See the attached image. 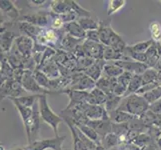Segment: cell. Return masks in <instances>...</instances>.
<instances>
[{
	"label": "cell",
	"instance_id": "obj_36",
	"mask_svg": "<svg viewBox=\"0 0 161 150\" xmlns=\"http://www.w3.org/2000/svg\"><path fill=\"white\" fill-rule=\"evenodd\" d=\"M119 150H141V149L135 146L134 144L128 143V144H123V145H121Z\"/></svg>",
	"mask_w": 161,
	"mask_h": 150
},
{
	"label": "cell",
	"instance_id": "obj_23",
	"mask_svg": "<svg viewBox=\"0 0 161 150\" xmlns=\"http://www.w3.org/2000/svg\"><path fill=\"white\" fill-rule=\"evenodd\" d=\"M101 145L105 148V149H111L115 146L119 145V139L118 136L114 134L113 132L109 133L106 136H105L103 139L101 140Z\"/></svg>",
	"mask_w": 161,
	"mask_h": 150
},
{
	"label": "cell",
	"instance_id": "obj_21",
	"mask_svg": "<svg viewBox=\"0 0 161 150\" xmlns=\"http://www.w3.org/2000/svg\"><path fill=\"white\" fill-rule=\"evenodd\" d=\"M78 23L81 26V28L85 32L91 31V30H98L99 28V22L94 20L90 17H81L78 20Z\"/></svg>",
	"mask_w": 161,
	"mask_h": 150
},
{
	"label": "cell",
	"instance_id": "obj_39",
	"mask_svg": "<svg viewBox=\"0 0 161 150\" xmlns=\"http://www.w3.org/2000/svg\"><path fill=\"white\" fill-rule=\"evenodd\" d=\"M156 83L161 86V71L158 72V75H157V78H156Z\"/></svg>",
	"mask_w": 161,
	"mask_h": 150
},
{
	"label": "cell",
	"instance_id": "obj_14",
	"mask_svg": "<svg viewBox=\"0 0 161 150\" xmlns=\"http://www.w3.org/2000/svg\"><path fill=\"white\" fill-rule=\"evenodd\" d=\"M145 54H146V58H147L146 65L149 68H154L161 56L158 51L156 42H153V44L150 46V48L147 50V52Z\"/></svg>",
	"mask_w": 161,
	"mask_h": 150
},
{
	"label": "cell",
	"instance_id": "obj_3",
	"mask_svg": "<svg viewBox=\"0 0 161 150\" xmlns=\"http://www.w3.org/2000/svg\"><path fill=\"white\" fill-rule=\"evenodd\" d=\"M65 139V136L55 137L53 139H45L40 141H34L26 148V150H45L51 148L53 150H61V146Z\"/></svg>",
	"mask_w": 161,
	"mask_h": 150
},
{
	"label": "cell",
	"instance_id": "obj_28",
	"mask_svg": "<svg viewBox=\"0 0 161 150\" xmlns=\"http://www.w3.org/2000/svg\"><path fill=\"white\" fill-rule=\"evenodd\" d=\"M126 3L125 0H110L107 7V15H112L120 10Z\"/></svg>",
	"mask_w": 161,
	"mask_h": 150
},
{
	"label": "cell",
	"instance_id": "obj_26",
	"mask_svg": "<svg viewBox=\"0 0 161 150\" xmlns=\"http://www.w3.org/2000/svg\"><path fill=\"white\" fill-rule=\"evenodd\" d=\"M0 9L4 11L7 15H9L10 18H16L18 17V10L14 7L12 2L10 1H0Z\"/></svg>",
	"mask_w": 161,
	"mask_h": 150
},
{
	"label": "cell",
	"instance_id": "obj_25",
	"mask_svg": "<svg viewBox=\"0 0 161 150\" xmlns=\"http://www.w3.org/2000/svg\"><path fill=\"white\" fill-rule=\"evenodd\" d=\"M153 40H147V41H142L139 43H136L133 46H126V48L130 50L132 52H137V53H146L147 50L150 48V46L153 44Z\"/></svg>",
	"mask_w": 161,
	"mask_h": 150
},
{
	"label": "cell",
	"instance_id": "obj_10",
	"mask_svg": "<svg viewBox=\"0 0 161 150\" xmlns=\"http://www.w3.org/2000/svg\"><path fill=\"white\" fill-rule=\"evenodd\" d=\"M116 84H117V78H110L102 75L96 82V87L103 91L106 95H109V94H113Z\"/></svg>",
	"mask_w": 161,
	"mask_h": 150
},
{
	"label": "cell",
	"instance_id": "obj_12",
	"mask_svg": "<svg viewBox=\"0 0 161 150\" xmlns=\"http://www.w3.org/2000/svg\"><path fill=\"white\" fill-rule=\"evenodd\" d=\"M109 118L111 119L112 123H117V124H124V123H129L131 120H133L134 117L133 115L124 112V111L121 110H115L114 112L109 114Z\"/></svg>",
	"mask_w": 161,
	"mask_h": 150
},
{
	"label": "cell",
	"instance_id": "obj_37",
	"mask_svg": "<svg viewBox=\"0 0 161 150\" xmlns=\"http://www.w3.org/2000/svg\"><path fill=\"white\" fill-rule=\"evenodd\" d=\"M62 25H63V21L61 20V18H55V19L53 20V23H52L53 28L59 29L60 27H62Z\"/></svg>",
	"mask_w": 161,
	"mask_h": 150
},
{
	"label": "cell",
	"instance_id": "obj_17",
	"mask_svg": "<svg viewBox=\"0 0 161 150\" xmlns=\"http://www.w3.org/2000/svg\"><path fill=\"white\" fill-rule=\"evenodd\" d=\"M123 72L124 70L115 63H106L103 68L102 75L110 77V78H118L121 74H123Z\"/></svg>",
	"mask_w": 161,
	"mask_h": 150
},
{
	"label": "cell",
	"instance_id": "obj_18",
	"mask_svg": "<svg viewBox=\"0 0 161 150\" xmlns=\"http://www.w3.org/2000/svg\"><path fill=\"white\" fill-rule=\"evenodd\" d=\"M121 101H122V97L116 96L114 94H109V95H107V99H106V102L104 104V107L108 112V114L114 112L115 110H117Z\"/></svg>",
	"mask_w": 161,
	"mask_h": 150
},
{
	"label": "cell",
	"instance_id": "obj_11",
	"mask_svg": "<svg viewBox=\"0 0 161 150\" xmlns=\"http://www.w3.org/2000/svg\"><path fill=\"white\" fill-rule=\"evenodd\" d=\"M107 95L100 89L95 87L90 92H88V96L86 98V103L89 105H102L104 106L106 102Z\"/></svg>",
	"mask_w": 161,
	"mask_h": 150
},
{
	"label": "cell",
	"instance_id": "obj_19",
	"mask_svg": "<svg viewBox=\"0 0 161 150\" xmlns=\"http://www.w3.org/2000/svg\"><path fill=\"white\" fill-rule=\"evenodd\" d=\"M66 31L71 37L75 38H84L86 37V32L81 28L78 22H70L66 25Z\"/></svg>",
	"mask_w": 161,
	"mask_h": 150
},
{
	"label": "cell",
	"instance_id": "obj_30",
	"mask_svg": "<svg viewBox=\"0 0 161 150\" xmlns=\"http://www.w3.org/2000/svg\"><path fill=\"white\" fill-rule=\"evenodd\" d=\"M149 30L151 33L152 40L154 42H159L161 40V24L157 21H154L149 26Z\"/></svg>",
	"mask_w": 161,
	"mask_h": 150
},
{
	"label": "cell",
	"instance_id": "obj_35",
	"mask_svg": "<svg viewBox=\"0 0 161 150\" xmlns=\"http://www.w3.org/2000/svg\"><path fill=\"white\" fill-rule=\"evenodd\" d=\"M44 37H45V39L47 41L51 42V41H54L55 39H56V34H55V32L53 30H47Z\"/></svg>",
	"mask_w": 161,
	"mask_h": 150
},
{
	"label": "cell",
	"instance_id": "obj_20",
	"mask_svg": "<svg viewBox=\"0 0 161 150\" xmlns=\"http://www.w3.org/2000/svg\"><path fill=\"white\" fill-rule=\"evenodd\" d=\"M142 86H143V81L141 75H133L130 79L125 96H128V94L129 95L130 94H136Z\"/></svg>",
	"mask_w": 161,
	"mask_h": 150
},
{
	"label": "cell",
	"instance_id": "obj_16",
	"mask_svg": "<svg viewBox=\"0 0 161 150\" xmlns=\"http://www.w3.org/2000/svg\"><path fill=\"white\" fill-rule=\"evenodd\" d=\"M75 125L87 138H89L90 140H92L94 143H96L97 145H100L101 140H100V138H99L98 133L93 128H91L90 126H88L86 124H75Z\"/></svg>",
	"mask_w": 161,
	"mask_h": 150
},
{
	"label": "cell",
	"instance_id": "obj_9",
	"mask_svg": "<svg viewBox=\"0 0 161 150\" xmlns=\"http://www.w3.org/2000/svg\"><path fill=\"white\" fill-rule=\"evenodd\" d=\"M106 62L103 59H99V60H95L89 68H87L85 71H83V73L85 75H87L88 77H90L92 80H94L95 82H97L99 80V78L102 76L103 73V68Z\"/></svg>",
	"mask_w": 161,
	"mask_h": 150
},
{
	"label": "cell",
	"instance_id": "obj_32",
	"mask_svg": "<svg viewBox=\"0 0 161 150\" xmlns=\"http://www.w3.org/2000/svg\"><path fill=\"white\" fill-rule=\"evenodd\" d=\"M149 110L155 114H161V98L156 102L149 105Z\"/></svg>",
	"mask_w": 161,
	"mask_h": 150
},
{
	"label": "cell",
	"instance_id": "obj_33",
	"mask_svg": "<svg viewBox=\"0 0 161 150\" xmlns=\"http://www.w3.org/2000/svg\"><path fill=\"white\" fill-rule=\"evenodd\" d=\"M86 37L88 40L91 41H95V42H99V34H98V30H91V31H87L86 32Z\"/></svg>",
	"mask_w": 161,
	"mask_h": 150
},
{
	"label": "cell",
	"instance_id": "obj_15",
	"mask_svg": "<svg viewBox=\"0 0 161 150\" xmlns=\"http://www.w3.org/2000/svg\"><path fill=\"white\" fill-rule=\"evenodd\" d=\"M130 58L126 57L125 55L122 52L116 51L115 49H113L110 46H104L103 49V60L105 61H109V60H115L116 61H120V60H129Z\"/></svg>",
	"mask_w": 161,
	"mask_h": 150
},
{
	"label": "cell",
	"instance_id": "obj_34",
	"mask_svg": "<svg viewBox=\"0 0 161 150\" xmlns=\"http://www.w3.org/2000/svg\"><path fill=\"white\" fill-rule=\"evenodd\" d=\"M75 17H76V13L74 12V11H71V12H68V13H65V14L61 15V20L65 21V22H69V21L74 20Z\"/></svg>",
	"mask_w": 161,
	"mask_h": 150
},
{
	"label": "cell",
	"instance_id": "obj_41",
	"mask_svg": "<svg viewBox=\"0 0 161 150\" xmlns=\"http://www.w3.org/2000/svg\"><path fill=\"white\" fill-rule=\"evenodd\" d=\"M0 150H4V148H3V146L1 145V144H0Z\"/></svg>",
	"mask_w": 161,
	"mask_h": 150
},
{
	"label": "cell",
	"instance_id": "obj_2",
	"mask_svg": "<svg viewBox=\"0 0 161 150\" xmlns=\"http://www.w3.org/2000/svg\"><path fill=\"white\" fill-rule=\"evenodd\" d=\"M39 113L40 117L43 119L44 122H46L49 124L54 131L55 137H58V124L60 122H62V118L60 116L56 115L53 111L51 110L50 106L47 103V96L46 94H41L39 99Z\"/></svg>",
	"mask_w": 161,
	"mask_h": 150
},
{
	"label": "cell",
	"instance_id": "obj_27",
	"mask_svg": "<svg viewBox=\"0 0 161 150\" xmlns=\"http://www.w3.org/2000/svg\"><path fill=\"white\" fill-rule=\"evenodd\" d=\"M158 75V71L155 68H148L144 73L141 75L143 85L148 84V83H153L156 82V78Z\"/></svg>",
	"mask_w": 161,
	"mask_h": 150
},
{
	"label": "cell",
	"instance_id": "obj_31",
	"mask_svg": "<svg viewBox=\"0 0 161 150\" xmlns=\"http://www.w3.org/2000/svg\"><path fill=\"white\" fill-rule=\"evenodd\" d=\"M41 94H37V95H33V96H27V97H22V98H18L15 99L19 104L23 105L25 107H30L32 105H34V102L36 101V99H39Z\"/></svg>",
	"mask_w": 161,
	"mask_h": 150
},
{
	"label": "cell",
	"instance_id": "obj_1",
	"mask_svg": "<svg viewBox=\"0 0 161 150\" xmlns=\"http://www.w3.org/2000/svg\"><path fill=\"white\" fill-rule=\"evenodd\" d=\"M118 110L124 111L137 118L139 116H143L149 110V104L142 95L130 94L122 99Z\"/></svg>",
	"mask_w": 161,
	"mask_h": 150
},
{
	"label": "cell",
	"instance_id": "obj_13",
	"mask_svg": "<svg viewBox=\"0 0 161 150\" xmlns=\"http://www.w3.org/2000/svg\"><path fill=\"white\" fill-rule=\"evenodd\" d=\"M113 33V29L111 28L109 24L106 23H101L99 24L98 28V34H99V41L104 46H109L110 38Z\"/></svg>",
	"mask_w": 161,
	"mask_h": 150
},
{
	"label": "cell",
	"instance_id": "obj_4",
	"mask_svg": "<svg viewBox=\"0 0 161 150\" xmlns=\"http://www.w3.org/2000/svg\"><path fill=\"white\" fill-rule=\"evenodd\" d=\"M116 65H118L120 68L123 69L125 72H129L133 75H142L149 67L144 63L137 62L132 59L129 60H120L114 62Z\"/></svg>",
	"mask_w": 161,
	"mask_h": 150
},
{
	"label": "cell",
	"instance_id": "obj_24",
	"mask_svg": "<svg viewBox=\"0 0 161 150\" xmlns=\"http://www.w3.org/2000/svg\"><path fill=\"white\" fill-rule=\"evenodd\" d=\"M131 143L134 144L135 146H137L138 148H140L142 150V149H144L145 147L150 145V143H151V137L149 136L148 134H146V133H140V134L137 135V137Z\"/></svg>",
	"mask_w": 161,
	"mask_h": 150
},
{
	"label": "cell",
	"instance_id": "obj_40",
	"mask_svg": "<svg viewBox=\"0 0 161 150\" xmlns=\"http://www.w3.org/2000/svg\"><path fill=\"white\" fill-rule=\"evenodd\" d=\"M95 150H106V149H105V148L101 145V144H100V145H97V147H96Z\"/></svg>",
	"mask_w": 161,
	"mask_h": 150
},
{
	"label": "cell",
	"instance_id": "obj_22",
	"mask_svg": "<svg viewBox=\"0 0 161 150\" xmlns=\"http://www.w3.org/2000/svg\"><path fill=\"white\" fill-rule=\"evenodd\" d=\"M23 83H24V87L26 88L27 90H30V91H35V92H42L43 94H46V92L44 91V89L42 87L39 86V84L34 81L33 77L29 75H24L23 76Z\"/></svg>",
	"mask_w": 161,
	"mask_h": 150
},
{
	"label": "cell",
	"instance_id": "obj_8",
	"mask_svg": "<svg viewBox=\"0 0 161 150\" xmlns=\"http://www.w3.org/2000/svg\"><path fill=\"white\" fill-rule=\"evenodd\" d=\"M72 86V90H78V91H85L88 92V90L91 91L92 89L96 87V82L92 80L90 77H88L84 73H81L80 76L77 78Z\"/></svg>",
	"mask_w": 161,
	"mask_h": 150
},
{
	"label": "cell",
	"instance_id": "obj_6",
	"mask_svg": "<svg viewBox=\"0 0 161 150\" xmlns=\"http://www.w3.org/2000/svg\"><path fill=\"white\" fill-rule=\"evenodd\" d=\"M85 124L90 126L91 128L95 130L98 135H100L103 138L107 134L112 132V122L110 119L108 120H88L85 122Z\"/></svg>",
	"mask_w": 161,
	"mask_h": 150
},
{
	"label": "cell",
	"instance_id": "obj_38",
	"mask_svg": "<svg viewBox=\"0 0 161 150\" xmlns=\"http://www.w3.org/2000/svg\"><path fill=\"white\" fill-rule=\"evenodd\" d=\"M154 68L156 69L158 72L161 71V56H160V58H159V60H158V62H157L156 65H155V67H154Z\"/></svg>",
	"mask_w": 161,
	"mask_h": 150
},
{
	"label": "cell",
	"instance_id": "obj_5",
	"mask_svg": "<svg viewBox=\"0 0 161 150\" xmlns=\"http://www.w3.org/2000/svg\"><path fill=\"white\" fill-rule=\"evenodd\" d=\"M82 46H83V49H84V53L87 57L92 58L94 60L103 59L104 45H102L101 43L87 39L82 44Z\"/></svg>",
	"mask_w": 161,
	"mask_h": 150
},
{
	"label": "cell",
	"instance_id": "obj_7",
	"mask_svg": "<svg viewBox=\"0 0 161 150\" xmlns=\"http://www.w3.org/2000/svg\"><path fill=\"white\" fill-rule=\"evenodd\" d=\"M85 117L88 120H108L109 114L102 105H89L85 111Z\"/></svg>",
	"mask_w": 161,
	"mask_h": 150
},
{
	"label": "cell",
	"instance_id": "obj_42",
	"mask_svg": "<svg viewBox=\"0 0 161 150\" xmlns=\"http://www.w3.org/2000/svg\"><path fill=\"white\" fill-rule=\"evenodd\" d=\"M69 150H74V149H69Z\"/></svg>",
	"mask_w": 161,
	"mask_h": 150
},
{
	"label": "cell",
	"instance_id": "obj_29",
	"mask_svg": "<svg viewBox=\"0 0 161 150\" xmlns=\"http://www.w3.org/2000/svg\"><path fill=\"white\" fill-rule=\"evenodd\" d=\"M144 97V99L146 100V101L148 102V104L150 105L154 102H156L157 100H159L161 98V86H158L156 87L155 89H153L152 91L148 92L146 94H144V95H142Z\"/></svg>",
	"mask_w": 161,
	"mask_h": 150
}]
</instances>
